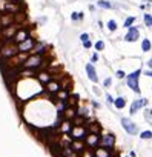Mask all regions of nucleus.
Returning <instances> with one entry per match:
<instances>
[{
    "label": "nucleus",
    "mask_w": 152,
    "mask_h": 157,
    "mask_svg": "<svg viewBox=\"0 0 152 157\" xmlns=\"http://www.w3.org/2000/svg\"><path fill=\"white\" fill-rule=\"evenodd\" d=\"M142 71L140 69H137L135 72L129 74L128 77H126V82H128V86H131L135 93H140V88H138V77H140Z\"/></svg>",
    "instance_id": "f257e3e1"
},
{
    "label": "nucleus",
    "mask_w": 152,
    "mask_h": 157,
    "mask_svg": "<svg viewBox=\"0 0 152 157\" xmlns=\"http://www.w3.org/2000/svg\"><path fill=\"white\" fill-rule=\"evenodd\" d=\"M3 9H5V12H8V14H16V12H19V5L17 3H14V2H11V0H9V2L3 6Z\"/></svg>",
    "instance_id": "6e6552de"
},
{
    "label": "nucleus",
    "mask_w": 152,
    "mask_h": 157,
    "mask_svg": "<svg viewBox=\"0 0 152 157\" xmlns=\"http://www.w3.org/2000/svg\"><path fill=\"white\" fill-rule=\"evenodd\" d=\"M80 40H82V42L89 40V34H88V32H83V34H80Z\"/></svg>",
    "instance_id": "cd10ccee"
},
{
    "label": "nucleus",
    "mask_w": 152,
    "mask_h": 157,
    "mask_svg": "<svg viewBox=\"0 0 152 157\" xmlns=\"http://www.w3.org/2000/svg\"><path fill=\"white\" fill-rule=\"evenodd\" d=\"M95 154H97V157H109V152H106V151H103V149H98Z\"/></svg>",
    "instance_id": "bb28decb"
},
{
    "label": "nucleus",
    "mask_w": 152,
    "mask_h": 157,
    "mask_svg": "<svg viewBox=\"0 0 152 157\" xmlns=\"http://www.w3.org/2000/svg\"><path fill=\"white\" fill-rule=\"evenodd\" d=\"M45 43H34V48H32V51H34V54H42V52H45Z\"/></svg>",
    "instance_id": "f8f14e48"
},
{
    "label": "nucleus",
    "mask_w": 152,
    "mask_h": 157,
    "mask_svg": "<svg viewBox=\"0 0 152 157\" xmlns=\"http://www.w3.org/2000/svg\"><path fill=\"white\" fill-rule=\"evenodd\" d=\"M138 37H140V31H138V28H135V26H129L128 32H126V35H124V40L126 42H135Z\"/></svg>",
    "instance_id": "20e7f679"
},
{
    "label": "nucleus",
    "mask_w": 152,
    "mask_h": 157,
    "mask_svg": "<svg viewBox=\"0 0 152 157\" xmlns=\"http://www.w3.org/2000/svg\"><path fill=\"white\" fill-rule=\"evenodd\" d=\"M111 85V78H106V80H105V86H109Z\"/></svg>",
    "instance_id": "2f4dec72"
},
{
    "label": "nucleus",
    "mask_w": 152,
    "mask_h": 157,
    "mask_svg": "<svg viewBox=\"0 0 152 157\" xmlns=\"http://www.w3.org/2000/svg\"><path fill=\"white\" fill-rule=\"evenodd\" d=\"M148 65H149V66H151V68H152V59H151V60H149V62H148Z\"/></svg>",
    "instance_id": "c9c22d12"
},
{
    "label": "nucleus",
    "mask_w": 152,
    "mask_h": 157,
    "mask_svg": "<svg viewBox=\"0 0 152 157\" xmlns=\"http://www.w3.org/2000/svg\"><path fill=\"white\" fill-rule=\"evenodd\" d=\"M151 48H152V43H151V40H149V38H145V40L142 42V49H143L145 52H148Z\"/></svg>",
    "instance_id": "2eb2a0df"
},
{
    "label": "nucleus",
    "mask_w": 152,
    "mask_h": 157,
    "mask_svg": "<svg viewBox=\"0 0 152 157\" xmlns=\"http://www.w3.org/2000/svg\"><path fill=\"white\" fill-rule=\"evenodd\" d=\"M117 77H118V78H123V77H124V72H123V71H117Z\"/></svg>",
    "instance_id": "7c9ffc66"
},
{
    "label": "nucleus",
    "mask_w": 152,
    "mask_h": 157,
    "mask_svg": "<svg viewBox=\"0 0 152 157\" xmlns=\"http://www.w3.org/2000/svg\"><path fill=\"white\" fill-rule=\"evenodd\" d=\"M124 105H126V102H124V99H123V97H118V99H115V106H117L118 109L124 108Z\"/></svg>",
    "instance_id": "a211bd4d"
},
{
    "label": "nucleus",
    "mask_w": 152,
    "mask_h": 157,
    "mask_svg": "<svg viewBox=\"0 0 152 157\" xmlns=\"http://www.w3.org/2000/svg\"><path fill=\"white\" fill-rule=\"evenodd\" d=\"M97 6L105 8V9H111V8H114V5L109 3V2H106V0H98V2H97Z\"/></svg>",
    "instance_id": "4468645a"
},
{
    "label": "nucleus",
    "mask_w": 152,
    "mask_h": 157,
    "mask_svg": "<svg viewBox=\"0 0 152 157\" xmlns=\"http://www.w3.org/2000/svg\"><path fill=\"white\" fill-rule=\"evenodd\" d=\"M145 74H146V75H149V77H152V71H146Z\"/></svg>",
    "instance_id": "f704fd0d"
},
{
    "label": "nucleus",
    "mask_w": 152,
    "mask_h": 157,
    "mask_svg": "<svg viewBox=\"0 0 152 157\" xmlns=\"http://www.w3.org/2000/svg\"><path fill=\"white\" fill-rule=\"evenodd\" d=\"M34 40L31 37H28L26 40H23L22 43H19V52H28V51H31L32 48H34Z\"/></svg>",
    "instance_id": "39448f33"
},
{
    "label": "nucleus",
    "mask_w": 152,
    "mask_h": 157,
    "mask_svg": "<svg viewBox=\"0 0 152 157\" xmlns=\"http://www.w3.org/2000/svg\"><path fill=\"white\" fill-rule=\"evenodd\" d=\"M121 125H123V128L128 131V134H137V126L129 120V119H126V117H123L121 119Z\"/></svg>",
    "instance_id": "423d86ee"
},
{
    "label": "nucleus",
    "mask_w": 152,
    "mask_h": 157,
    "mask_svg": "<svg viewBox=\"0 0 152 157\" xmlns=\"http://www.w3.org/2000/svg\"><path fill=\"white\" fill-rule=\"evenodd\" d=\"M106 99H108V102H109V103H112V102H114V100H112V97H111V96H109V94H108V96H106Z\"/></svg>",
    "instance_id": "72a5a7b5"
},
{
    "label": "nucleus",
    "mask_w": 152,
    "mask_h": 157,
    "mask_svg": "<svg viewBox=\"0 0 152 157\" xmlns=\"http://www.w3.org/2000/svg\"><path fill=\"white\" fill-rule=\"evenodd\" d=\"M146 103H148V100H146V99H142V100H137V102H134V103H132V106H131V114H135V112L138 111V108L145 106Z\"/></svg>",
    "instance_id": "9d476101"
},
{
    "label": "nucleus",
    "mask_w": 152,
    "mask_h": 157,
    "mask_svg": "<svg viewBox=\"0 0 152 157\" xmlns=\"http://www.w3.org/2000/svg\"><path fill=\"white\" fill-rule=\"evenodd\" d=\"M75 139H83L85 137V134H86V131L83 129V128H75V129H72V133H71Z\"/></svg>",
    "instance_id": "9b49d317"
},
{
    "label": "nucleus",
    "mask_w": 152,
    "mask_h": 157,
    "mask_svg": "<svg viewBox=\"0 0 152 157\" xmlns=\"http://www.w3.org/2000/svg\"><path fill=\"white\" fill-rule=\"evenodd\" d=\"M63 131H69V122H65V125H63Z\"/></svg>",
    "instance_id": "c756f323"
},
{
    "label": "nucleus",
    "mask_w": 152,
    "mask_h": 157,
    "mask_svg": "<svg viewBox=\"0 0 152 157\" xmlns=\"http://www.w3.org/2000/svg\"><path fill=\"white\" fill-rule=\"evenodd\" d=\"M98 60V56L97 54H92V62H97Z\"/></svg>",
    "instance_id": "473e14b6"
},
{
    "label": "nucleus",
    "mask_w": 152,
    "mask_h": 157,
    "mask_svg": "<svg viewBox=\"0 0 152 157\" xmlns=\"http://www.w3.org/2000/svg\"><path fill=\"white\" fill-rule=\"evenodd\" d=\"M42 65V56L40 54H34L32 57H28L26 60L23 62V66L26 68H37Z\"/></svg>",
    "instance_id": "7ed1b4c3"
},
{
    "label": "nucleus",
    "mask_w": 152,
    "mask_h": 157,
    "mask_svg": "<svg viewBox=\"0 0 152 157\" xmlns=\"http://www.w3.org/2000/svg\"><path fill=\"white\" fill-rule=\"evenodd\" d=\"M72 148H74V151H82V149H83V143L74 142V143H72Z\"/></svg>",
    "instance_id": "b1692460"
},
{
    "label": "nucleus",
    "mask_w": 152,
    "mask_h": 157,
    "mask_svg": "<svg viewBox=\"0 0 152 157\" xmlns=\"http://www.w3.org/2000/svg\"><path fill=\"white\" fill-rule=\"evenodd\" d=\"M29 37V32H28V29H17V32L14 34V40L16 43H22L23 40H26V38Z\"/></svg>",
    "instance_id": "0eeeda50"
},
{
    "label": "nucleus",
    "mask_w": 152,
    "mask_h": 157,
    "mask_svg": "<svg viewBox=\"0 0 152 157\" xmlns=\"http://www.w3.org/2000/svg\"><path fill=\"white\" fill-rule=\"evenodd\" d=\"M86 72H88V77H89L92 82H97V80H98L97 72H95V68L92 66L91 63H88V65H86Z\"/></svg>",
    "instance_id": "1a4fd4ad"
},
{
    "label": "nucleus",
    "mask_w": 152,
    "mask_h": 157,
    "mask_svg": "<svg viewBox=\"0 0 152 157\" xmlns=\"http://www.w3.org/2000/svg\"><path fill=\"white\" fill-rule=\"evenodd\" d=\"M145 23H146V26L152 28V16L151 14H145Z\"/></svg>",
    "instance_id": "5701e85b"
},
{
    "label": "nucleus",
    "mask_w": 152,
    "mask_h": 157,
    "mask_svg": "<svg viewBox=\"0 0 152 157\" xmlns=\"http://www.w3.org/2000/svg\"><path fill=\"white\" fill-rule=\"evenodd\" d=\"M108 29L109 31H115L117 29V22L115 20H109L108 22Z\"/></svg>",
    "instance_id": "aec40b11"
},
{
    "label": "nucleus",
    "mask_w": 152,
    "mask_h": 157,
    "mask_svg": "<svg viewBox=\"0 0 152 157\" xmlns=\"http://www.w3.org/2000/svg\"><path fill=\"white\" fill-rule=\"evenodd\" d=\"M140 137L142 139H151L152 137V133H151V131H143V133L140 134Z\"/></svg>",
    "instance_id": "a878e982"
},
{
    "label": "nucleus",
    "mask_w": 152,
    "mask_h": 157,
    "mask_svg": "<svg viewBox=\"0 0 152 157\" xmlns=\"http://www.w3.org/2000/svg\"><path fill=\"white\" fill-rule=\"evenodd\" d=\"M71 19H72L74 22L82 20V19H83V14H82V12H72V14H71Z\"/></svg>",
    "instance_id": "412c9836"
},
{
    "label": "nucleus",
    "mask_w": 152,
    "mask_h": 157,
    "mask_svg": "<svg viewBox=\"0 0 152 157\" xmlns=\"http://www.w3.org/2000/svg\"><path fill=\"white\" fill-rule=\"evenodd\" d=\"M97 142H98V137L95 134H91V137H88V143H89V145H95Z\"/></svg>",
    "instance_id": "4be33fe9"
},
{
    "label": "nucleus",
    "mask_w": 152,
    "mask_h": 157,
    "mask_svg": "<svg viewBox=\"0 0 152 157\" xmlns=\"http://www.w3.org/2000/svg\"><path fill=\"white\" fill-rule=\"evenodd\" d=\"M49 93H57V91L60 89V85L58 83H55V82H51V83H48V88H46Z\"/></svg>",
    "instance_id": "ddd939ff"
},
{
    "label": "nucleus",
    "mask_w": 152,
    "mask_h": 157,
    "mask_svg": "<svg viewBox=\"0 0 152 157\" xmlns=\"http://www.w3.org/2000/svg\"><path fill=\"white\" fill-rule=\"evenodd\" d=\"M95 49H97V51H103V49H105V42H103V40H98V42L95 43Z\"/></svg>",
    "instance_id": "393cba45"
},
{
    "label": "nucleus",
    "mask_w": 152,
    "mask_h": 157,
    "mask_svg": "<svg viewBox=\"0 0 152 157\" xmlns=\"http://www.w3.org/2000/svg\"><path fill=\"white\" fill-rule=\"evenodd\" d=\"M83 46H85L86 49L91 48V46H92V42H91V40H86V42H83Z\"/></svg>",
    "instance_id": "c85d7f7f"
},
{
    "label": "nucleus",
    "mask_w": 152,
    "mask_h": 157,
    "mask_svg": "<svg viewBox=\"0 0 152 157\" xmlns=\"http://www.w3.org/2000/svg\"><path fill=\"white\" fill-rule=\"evenodd\" d=\"M11 2H14V3H19V2H22V0H11Z\"/></svg>",
    "instance_id": "e433bc0d"
},
{
    "label": "nucleus",
    "mask_w": 152,
    "mask_h": 157,
    "mask_svg": "<svg viewBox=\"0 0 152 157\" xmlns=\"http://www.w3.org/2000/svg\"><path fill=\"white\" fill-rule=\"evenodd\" d=\"M19 52V45H9V42L0 48V56L2 57H14Z\"/></svg>",
    "instance_id": "f03ea898"
},
{
    "label": "nucleus",
    "mask_w": 152,
    "mask_h": 157,
    "mask_svg": "<svg viewBox=\"0 0 152 157\" xmlns=\"http://www.w3.org/2000/svg\"><path fill=\"white\" fill-rule=\"evenodd\" d=\"M135 22V17H128V19H126L124 20V23H123V26H124V28L126 29H128L129 28V26H132V23Z\"/></svg>",
    "instance_id": "6ab92c4d"
},
{
    "label": "nucleus",
    "mask_w": 152,
    "mask_h": 157,
    "mask_svg": "<svg viewBox=\"0 0 152 157\" xmlns=\"http://www.w3.org/2000/svg\"><path fill=\"white\" fill-rule=\"evenodd\" d=\"M112 143H114V137L112 136H105L103 137V145H106L108 148H111Z\"/></svg>",
    "instance_id": "dca6fc26"
},
{
    "label": "nucleus",
    "mask_w": 152,
    "mask_h": 157,
    "mask_svg": "<svg viewBox=\"0 0 152 157\" xmlns=\"http://www.w3.org/2000/svg\"><path fill=\"white\" fill-rule=\"evenodd\" d=\"M49 78H51V77H49V74H46V72H40V74H39V80L43 82V83H48Z\"/></svg>",
    "instance_id": "f3484780"
}]
</instances>
